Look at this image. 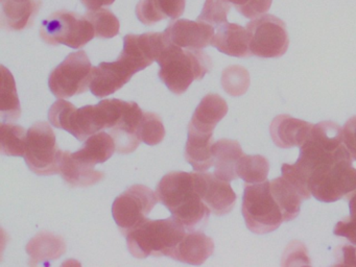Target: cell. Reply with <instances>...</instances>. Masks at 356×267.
I'll use <instances>...</instances> for the list:
<instances>
[{
    "label": "cell",
    "instance_id": "23",
    "mask_svg": "<svg viewBox=\"0 0 356 267\" xmlns=\"http://www.w3.org/2000/svg\"><path fill=\"white\" fill-rule=\"evenodd\" d=\"M26 250L30 256L31 266H36L39 263L51 262L63 256L66 243L62 236L41 232L26 244Z\"/></svg>",
    "mask_w": 356,
    "mask_h": 267
},
{
    "label": "cell",
    "instance_id": "22",
    "mask_svg": "<svg viewBox=\"0 0 356 267\" xmlns=\"http://www.w3.org/2000/svg\"><path fill=\"white\" fill-rule=\"evenodd\" d=\"M1 3L3 29L17 31L32 25L42 6L41 0H1Z\"/></svg>",
    "mask_w": 356,
    "mask_h": 267
},
{
    "label": "cell",
    "instance_id": "6",
    "mask_svg": "<svg viewBox=\"0 0 356 267\" xmlns=\"http://www.w3.org/2000/svg\"><path fill=\"white\" fill-rule=\"evenodd\" d=\"M241 212L248 229L258 235L276 231L284 221L268 179L260 184H245Z\"/></svg>",
    "mask_w": 356,
    "mask_h": 267
},
{
    "label": "cell",
    "instance_id": "19",
    "mask_svg": "<svg viewBox=\"0 0 356 267\" xmlns=\"http://www.w3.org/2000/svg\"><path fill=\"white\" fill-rule=\"evenodd\" d=\"M211 45L227 56L236 58L253 56L250 50V35L247 27L235 23L226 22L220 25Z\"/></svg>",
    "mask_w": 356,
    "mask_h": 267
},
{
    "label": "cell",
    "instance_id": "14",
    "mask_svg": "<svg viewBox=\"0 0 356 267\" xmlns=\"http://www.w3.org/2000/svg\"><path fill=\"white\" fill-rule=\"evenodd\" d=\"M195 189L203 202L218 216L228 214L234 208L236 194L230 181L220 179L214 173L193 172Z\"/></svg>",
    "mask_w": 356,
    "mask_h": 267
},
{
    "label": "cell",
    "instance_id": "28",
    "mask_svg": "<svg viewBox=\"0 0 356 267\" xmlns=\"http://www.w3.org/2000/svg\"><path fill=\"white\" fill-rule=\"evenodd\" d=\"M270 192L282 212L284 221H291L299 216L302 202L305 198L295 184L281 175L270 181Z\"/></svg>",
    "mask_w": 356,
    "mask_h": 267
},
{
    "label": "cell",
    "instance_id": "16",
    "mask_svg": "<svg viewBox=\"0 0 356 267\" xmlns=\"http://www.w3.org/2000/svg\"><path fill=\"white\" fill-rule=\"evenodd\" d=\"M164 33L172 43L188 49H204L211 45L216 35L213 25L205 21L187 19H179L170 23Z\"/></svg>",
    "mask_w": 356,
    "mask_h": 267
},
{
    "label": "cell",
    "instance_id": "9",
    "mask_svg": "<svg viewBox=\"0 0 356 267\" xmlns=\"http://www.w3.org/2000/svg\"><path fill=\"white\" fill-rule=\"evenodd\" d=\"M353 158L337 161L310 175L308 188L312 195L324 202H334L356 189V169Z\"/></svg>",
    "mask_w": 356,
    "mask_h": 267
},
{
    "label": "cell",
    "instance_id": "27",
    "mask_svg": "<svg viewBox=\"0 0 356 267\" xmlns=\"http://www.w3.org/2000/svg\"><path fill=\"white\" fill-rule=\"evenodd\" d=\"M186 0H140L136 6L137 18L145 25H154L163 19H178Z\"/></svg>",
    "mask_w": 356,
    "mask_h": 267
},
{
    "label": "cell",
    "instance_id": "7",
    "mask_svg": "<svg viewBox=\"0 0 356 267\" xmlns=\"http://www.w3.org/2000/svg\"><path fill=\"white\" fill-rule=\"evenodd\" d=\"M40 37L49 45L63 44L80 49L95 37V31L86 17L61 10L41 23Z\"/></svg>",
    "mask_w": 356,
    "mask_h": 267
},
{
    "label": "cell",
    "instance_id": "39",
    "mask_svg": "<svg viewBox=\"0 0 356 267\" xmlns=\"http://www.w3.org/2000/svg\"><path fill=\"white\" fill-rule=\"evenodd\" d=\"M333 234L345 237L350 243L356 245V217H346L335 225Z\"/></svg>",
    "mask_w": 356,
    "mask_h": 267
},
{
    "label": "cell",
    "instance_id": "11",
    "mask_svg": "<svg viewBox=\"0 0 356 267\" xmlns=\"http://www.w3.org/2000/svg\"><path fill=\"white\" fill-rule=\"evenodd\" d=\"M158 202L157 194L145 185L131 186L118 196L112 206V215L120 232L127 236L145 222Z\"/></svg>",
    "mask_w": 356,
    "mask_h": 267
},
{
    "label": "cell",
    "instance_id": "43",
    "mask_svg": "<svg viewBox=\"0 0 356 267\" xmlns=\"http://www.w3.org/2000/svg\"><path fill=\"white\" fill-rule=\"evenodd\" d=\"M346 197L349 200L350 214L352 217H356V189L347 194Z\"/></svg>",
    "mask_w": 356,
    "mask_h": 267
},
{
    "label": "cell",
    "instance_id": "29",
    "mask_svg": "<svg viewBox=\"0 0 356 267\" xmlns=\"http://www.w3.org/2000/svg\"><path fill=\"white\" fill-rule=\"evenodd\" d=\"M115 150V142L112 136L105 131H99L90 136L80 150L72 152V156L85 164L95 166L109 160Z\"/></svg>",
    "mask_w": 356,
    "mask_h": 267
},
{
    "label": "cell",
    "instance_id": "25",
    "mask_svg": "<svg viewBox=\"0 0 356 267\" xmlns=\"http://www.w3.org/2000/svg\"><path fill=\"white\" fill-rule=\"evenodd\" d=\"M214 158V175L224 181L236 179V164L243 156L241 144L235 140L222 139L212 146Z\"/></svg>",
    "mask_w": 356,
    "mask_h": 267
},
{
    "label": "cell",
    "instance_id": "4",
    "mask_svg": "<svg viewBox=\"0 0 356 267\" xmlns=\"http://www.w3.org/2000/svg\"><path fill=\"white\" fill-rule=\"evenodd\" d=\"M156 62L158 75L172 93L180 95L195 81H201L211 70V58L202 49H188L170 41L160 52Z\"/></svg>",
    "mask_w": 356,
    "mask_h": 267
},
{
    "label": "cell",
    "instance_id": "15",
    "mask_svg": "<svg viewBox=\"0 0 356 267\" xmlns=\"http://www.w3.org/2000/svg\"><path fill=\"white\" fill-rule=\"evenodd\" d=\"M135 73L122 58L114 62L101 63L92 68L90 91L99 98L111 95L129 83Z\"/></svg>",
    "mask_w": 356,
    "mask_h": 267
},
{
    "label": "cell",
    "instance_id": "3",
    "mask_svg": "<svg viewBox=\"0 0 356 267\" xmlns=\"http://www.w3.org/2000/svg\"><path fill=\"white\" fill-rule=\"evenodd\" d=\"M348 158L352 156L343 143V129L333 121H322L312 125L293 166L308 183L314 171Z\"/></svg>",
    "mask_w": 356,
    "mask_h": 267
},
{
    "label": "cell",
    "instance_id": "38",
    "mask_svg": "<svg viewBox=\"0 0 356 267\" xmlns=\"http://www.w3.org/2000/svg\"><path fill=\"white\" fill-rule=\"evenodd\" d=\"M282 265H300L298 260H301L304 264H310L307 248L299 241H293L283 254Z\"/></svg>",
    "mask_w": 356,
    "mask_h": 267
},
{
    "label": "cell",
    "instance_id": "21",
    "mask_svg": "<svg viewBox=\"0 0 356 267\" xmlns=\"http://www.w3.org/2000/svg\"><path fill=\"white\" fill-rule=\"evenodd\" d=\"M213 133L200 131L188 124L185 159L197 171H206L214 165Z\"/></svg>",
    "mask_w": 356,
    "mask_h": 267
},
{
    "label": "cell",
    "instance_id": "2",
    "mask_svg": "<svg viewBox=\"0 0 356 267\" xmlns=\"http://www.w3.org/2000/svg\"><path fill=\"white\" fill-rule=\"evenodd\" d=\"M156 194L158 200L172 213V218L187 232L205 227L211 210L195 189L193 172L168 173L158 184Z\"/></svg>",
    "mask_w": 356,
    "mask_h": 267
},
{
    "label": "cell",
    "instance_id": "33",
    "mask_svg": "<svg viewBox=\"0 0 356 267\" xmlns=\"http://www.w3.org/2000/svg\"><path fill=\"white\" fill-rule=\"evenodd\" d=\"M85 17L92 23L97 38L111 39L120 33V20L111 10L106 8L88 10Z\"/></svg>",
    "mask_w": 356,
    "mask_h": 267
},
{
    "label": "cell",
    "instance_id": "42",
    "mask_svg": "<svg viewBox=\"0 0 356 267\" xmlns=\"http://www.w3.org/2000/svg\"><path fill=\"white\" fill-rule=\"evenodd\" d=\"M115 0H81L88 10H99L103 6H111Z\"/></svg>",
    "mask_w": 356,
    "mask_h": 267
},
{
    "label": "cell",
    "instance_id": "8",
    "mask_svg": "<svg viewBox=\"0 0 356 267\" xmlns=\"http://www.w3.org/2000/svg\"><path fill=\"white\" fill-rule=\"evenodd\" d=\"M62 154L63 150L58 147L49 123L39 121L29 129L24 161L33 172L38 175L60 173Z\"/></svg>",
    "mask_w": 356,
    "mask_h": 267
},
{
    "label": "cell",
    "instance_id": "1",
    "mask_svg": "<svg viewBox=\"0 0 356 267\" xmlns=\"http://www.w3.org/2000/svg\"><path fill=\"white\" fill-rule=\"evenodd\" d=\"M128 102L122 99H104L95 106L78 108L67 100L59 99L51 106L49 118L51 124L64 129L80 140L118 124L124 116Z\"/></svg>",
    "mask_w": 356,
    "mask_h": 267
},
{
    "label": "cell",
    "instance_id": "30",
    "mask_svg": "<svg viewBox=\"0 0 356 267\" xmlns=\"http://www.w3.org/2000/svg\"><path fill=\"white\" fill-rule=\"evenodd\" d=\"M1 92H0V112L3 120H17L22 115L19 97H18L17 88L15 79L12 73L1 66Z\"/></svg>",
    "mask_w": 356,
    "mask_h": 267
},
{
    "label": "cell",
    "instance_id": "12",
    "mask_svg": "<svg viewBox=\"0 0 356 267\" xmlns=\"http://www.w3.org/2000/svg\"><path fill=\"white\" fill-rule=\"evenodd\" d=\"M250 50L262 58H280L289 45L286 25L273 15H262L247 25Z\"/></svg>",
    "mask_w": 356,
    "mask_h": 267
},
{
    "label": "cell",
    "instance_id": "41",
    "mask_svg": "<svg viewBox=\"0 0 356 267\" xmlns=\"http://www.w3.org/2000/svg\"><path fill=\"white\" fill-rule=\"evenodd\" d=\"M343 143L356 161V116L350 118L343 127Z\"/></svg>",
    "mask_w": 356,
    "mask_h": 267
},
{
    "label": "cell",
    "instance_id": "34",
    "mask_svg": "<svg viewBox=\"0 0 356 267\" xmlns=\"http://www.w3.org/2000/svg\"><path fill=\"white\" fill-rule=\"evenodd\" d=\"M250 81L249 71L243 67L235 65L222 71V86L229 95H243L249 89Z\"/></svg>",
    "mask_w": 356,
    "mask_h": 267
},
{
    "label": "cell",
    "instance_id": "26",
    "mask_svg": "<svg viewBox=\"0 0 356 267\" xmlns=\"http://www.w3.org/2000/svg\"><path fill=\"white\" fill-rule=\"evenodd\" d=\"M60 173L72 187H89L104 179V172L95 170V166L81 162L68 150L62 154Z\"/></svg>",
    "mask_w": 356,
    "mask_h": 267
},
{
    "label": "cell",
    "instance_id": "36",
    "mask_svg": "<svg viewBox=\"0 0 356 267\" xmlns=\"http://www.w3.org/2000/svg\"><path fill=\"white\" fill-rule=\"evenodd\" d=\"M231 4L225 0H206L201 15L197 17V20L205 21L211 25L224 24L228 22L227 16L230 12Z\"/></svg>",
    "mask_w": 356,
    "mask_h": 267
},
{
    "label": "cell",
    "instance_id": "24",
    "mask_svg": "<svg viewBox=\"0 0 356 267\" xmlns=\"http://www.w3.org/2000/svg\"><path fill=\"white\" fill-rule=\"evenodd\" d=\"M227 113L228 104L222 96L207 94L195 108L189 125L206 133H213L216 125Z\"/></svg>",
    "mask_w": 356,
    "mask_h": 267
},
{
    "label": "cell",
    "instance_id": "37",
    "mask_svg": "<svg viewBox=\"0 0 356 267\" xmlns=\"http://www.w3.org/2000/svg\"><path fill=\"white\" fill-rule=\"evenodd\" d=\"M232 4L245 18L256 19L270 10L273 0H225Z\"/></svg>",
    "mask_w": 356,
    "mask_h": 267
},
{
    "label": "cell",
    "instance_id": "35",
    "mask_svg": "<svg viewBox=\"0 0 356 267\" xmlns=\"http://www.w3.org/2000/svg\"><path fill=\"white\" fill-rule=\"evenodd\" d=\"M138 137L140 141L147 145H157L163 141L165 137V129L159 115L153 112L143 113L138 129Z\"/></svg>",
    "mask_w": 356,
    "mask_h": 267
},
{
    "label": "cell",
    "instance_id": "17",
    "mask_svg": "<svg viewBox=\"0 0 356 267\" xmlns=\"http://www.w3.org/2000/svg\"><path fill=\"white\" fill-rule=\"evenodd\" d=\"M143 111L134 102H129L124 116L118 125L110 129V135L114 139L116 152L130 154L138 147L140 139L138 129L143 116Z\"/></svg>",
    "mask_w": 356,
    "mask_h": 267
},
{
    "label": "cell",
    "instance_id": "20",
    "mask_svg": "<svg viewBox=\"0 0 356 267\" xmlns=\"http://www.w3.org/2000/svg\"><path fill=\"white\" fill-rule=\"evenodd\" d=\"M214 252V242L203 232L191 231L185 234L176 246L170 258L191 265H202Z\"/></svg>",
    "mask_w": 356,
    "mask_h": 267
},
{
    "label": "cell",
    "instance_id": "32",
    "mask_svg": "<svg viewBox=\"0 0 356 267\" xmlns=\"http://www.w3.org/2000/svg\"><path fill=\"white\" fill-rule=\"evenodd\" d=\"M28 131L20 125H0V152L5 156H24Z\"/></svg>",
    "mask_w": 356,
    "mask_h": 267
},
{
    "label": "cell",
    "instance_id": "10",
    "mask_svg": "<svg viewBox=\"0 0 356 267\" xmlns=\"http://www.w3.org/2000/svg\"><path fill=\"white\" fill-rule=\"evenodd\" d=\"M92 65L86 52H72L49 77V87L58 98H70L90 89Z\"/></svg>",
    "mask_w": 356,
    "mask_h": 267
},
{
    "label": "cell",
    "instance_id": "5",
    "mask_svg": "<svg viewBox=\"0 0 356 267\" xmlns=\"http://www.w3.org/2000/svg\"><path fill=\"white\" fill-rule=\"evenodd\" d=\"M186 232L172 217L159 220L147 219L127 235V244L131 254L137 259L170 257Z\"/></svg>",
    "mask_w": 356,
    "mask_h": 267
},
{
    "label": "cell",
    "instance_id": "31",
    "mask_svg": "<svg viewBox=\"0 0 356 267\" xmlns=\"http://www.w3.org/2000/svg\"><path fill=\"white\" fill-rule=\"evenodd\" d=\"M270 162L260 154H243L236 164L237 177L245 184H260L268 179Z\"/></svg>",
    "mask_w": 356,
    "mask_h": 267
},
{
    "label": "cell",
    "instance_id": "13",
    "mask_svg": "<svg viewBox=\"0 0 356 267\" xmlns=\"http://www.w3.org/2000/svg\"><path fill=\"white\" fill-rule=\"evenodd\" d=\"M170 41L164 31L127 35L124 38V50L120 58L137 73L153 64Z\"/></svg>",
    "mask_w": 356,
    "mask_h": 267
},
{
    "label": "cell",
    "instance_id": "18",
    "mask_svg": "<svg viewBox=\"0 0 356 267\" xmlns=\"http://www.w3.org/2000/svg\"><path fill=\"white\" fill-rule=\"evenodd\" d=\"M312 127V123L293 118L289 115H278L270 123V137L278 147L284 149L296 146L301 147Z\"/></svg>",
    "mask_w": 356,
    "mask_h": 267
},
{
    "label": "cell",
    "instance_id": "40",
    "mask_svg": "<svg viewBox=\"0 0 356 267\" xmlns=\"http://www.w3.org/2000/svg\"><path fill=\"white\" fill-rule=\"evenodd\" d=\"M337 264L341 266H356V245L343 244L334 252Z\"/></svg>",
    "mask_w": 356,
    "mask_h": 267
}]
</instances>
